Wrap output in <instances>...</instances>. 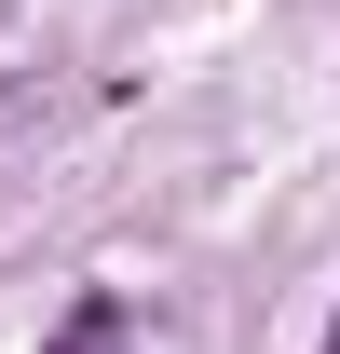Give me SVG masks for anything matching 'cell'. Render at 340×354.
<instances>
[{"label":"cell","mask_w":340,"mask_h":354,"mask_svg":"<svg viewBox=\"0 0 340 354\" xmlns=\"http://www.w3.org/2000/svg\"><path fill=\"white\" fill-rule=\"evenodd\" d=\"M327 354H340V327H327Z\"/></svg>","instance_id":"2"},{"label":"cell","mask_w":340,"mask_h":354,"mask_svg":"<svg viewBox=\"0 0 340 354\" xmlns=\"http://www.w3.org/2000/svg\"><path fill=\"white\" fill-rule=\"evenodd\" d=\"M109 327H123V300H82V313H68V327H55L41 354H109Z\"/></svg>","instance_id":"1"}]
</instances>
